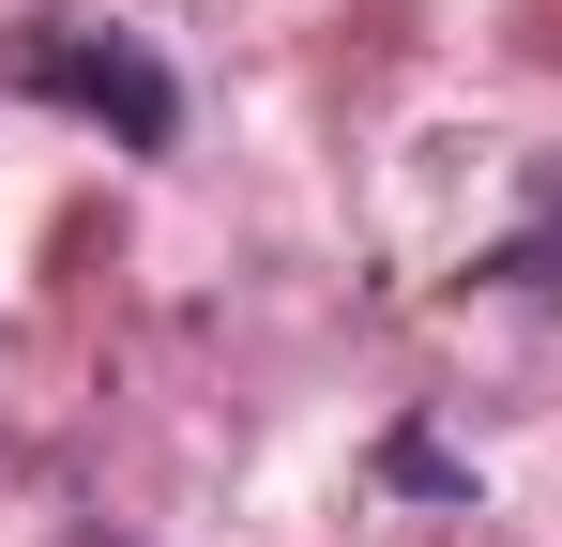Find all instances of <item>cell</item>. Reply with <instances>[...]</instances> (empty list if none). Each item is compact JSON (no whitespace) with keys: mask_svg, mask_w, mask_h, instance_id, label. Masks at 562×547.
Instances as JSON below:
<instances>
[{"mask_svg":"<svg viewBox=\"0 0 562 547\" xmlns=\"http://www.w3.org/2000/svg\"><path fill=\"white\" fill-rule=\"evenodd\" d=\"M15 91L106 122L122 153H168V137H183V91H168V62H153L137 31H31V46H15Z\"/></svg>","mask_w":562,"mask_h":547,"instance_id":"6da1fadb","label":"cell"},{"mask_svg":"<svg viewBox=\"0 0 562 547\" xmlns=\"http://www.w3.org/2000/svg\"><path fill=\"white\" fill-rule=\"evenodd\" d=\"M486 274H517V289H562V213H548V228H532V244H502V259H486Z\"/></svg>","mask_w":562,"mask_h":547,"instance_id":"7a4b0ae2","label":"cell"}]
</instances>
